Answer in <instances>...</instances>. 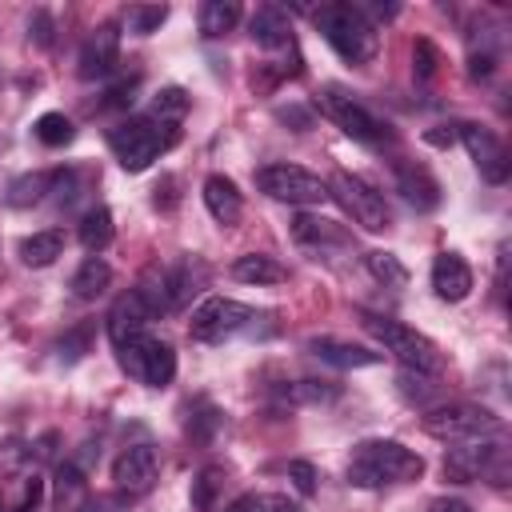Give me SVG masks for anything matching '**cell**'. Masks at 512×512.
Instances as JSON below:
<instances>
[{"mask_svg": "<svg viewBox=\"0 0 512 512\" xmlns=\"http://www.w3.org/2000/svg\"><path fill=\"white\" fill-rule=\"evenodd\" d=\"M420 472H424V460L400 440H360L348 460V484L356 488L404 484V480H416Z\"/></svg>", "mask_w": 512, "mask_h": 512, "instance_id": "6da1fadb", "label": "cell"}, {"mask_svg": "<svg viewBox=\"0 0 512 512\" xmlns=\"http://www.w3.org/2000/svg\"><path fill=\"white\" fill-rule=\"evenodd\" d=\"M320 36L336 48V56H344L348 64H368L380 48V36H376V20L364 16L360 4H320L312 12Z\"/></svg>", "mask_w": 512, "mask_h": 512, "instance_id": "7a4b0ae2", "label": "cell"}, {"mask_svg": "<svg viewBox=\"0 0 512 512\" xmlns=\"http://www.w3.org/2000/svg\"><path fill=\"white\" fill-rule=\"evenodd\" d=\"M172 144H176V124H164L156 116H136V120H124L108 132V148L124 172H144Z\"/></svg>", "mask_w": 512, "mask_h": 512, "instance_id": "3957f363", "label": "cell"}, {"mask_svg": "<svg viewBox=\"0 0 512 512\" xmlns=\"http://www.w3.org/2000/svg\"><path fill=\"white\" fill-rule=\"evenodd\" d=\"M364 328L384 344V352H392L408 372H420V376H436L440 368H444V356H440V348L424 336V332H416V328H408V324H400V320H388V316H364Z\"/></svg>", "mask_w": 512, "mask_h": 512, "instance_id": "277c9868", "label": "cell"}, {"mask_svg": "<svg viewBox=\"0 0 512 512\" xmlns=\"http://www.w3.org/2000/svg\"><path fill=\"white\" fill-rule=\"evenodd\" d=\"M320 112L344 132V136H352V140H360V144H372V148H380V144H388L392 140V128H388V120H380L368 104H360L352 92H344V88H324L320 92Z\"/></svg>", "mask_w": 512, "mask_h": 512, "instance_id": "5b68a950", "label": "cell"}, {"mask_svg": "<svg viewBox=\"0 0 512 512\" xmlns=\"http://www.w3.org/2000/svg\"><path fill=\"white\" fill-rule=\"evenodd\" d=\"M444 476L456 484L488 480L500 488V484H508V448L500 440H464L460 448H448Z\"/></svg>", "mask_w": 512, "mask_h": 512, "instance_id": "8992f818", "label": "cell"}, {"mask_svg": "<svg viewBox=\"0 0 512 512\" xmlns=\"http://www.w3.org/2000/svg\"><path fill=\"white\" fill-rule=\"evenodd\" d=\"M500 428H504V420L484 404H444V408H432L424 416V432L436 436V440H448V444L488 440Z\"/></svg>", "mask_w": 512, "mask_h": 512, "instance_id": "52a82bcc", "label": "cell"}, {"mask_svg": "<svg viewBox=\"0 0 512 512\" xmlns=\"http://www.w3.org/2000/svg\"><path fill=\"white\" fill-rule=\"evenodd\" d=\"M116 360H120V368H124L132 380H140L144 388H164V384H172V376H176V352H172L160 336H148V332H140V336L116 344Z\"/></svg>", "mask_w": 512, "mask_h": 512, "instance_id": "ba28073f", "label": "cell"}, {"mask_svg": "<svg viewBox=\"0 0 512 512\" xmlns=\"http://www.w3.org/2000/svg\"><path fill=\"white\" fill-rule=\"evenodd\" d=\"M252 320H256V308H248V304H240L232 296H208L204 304L192 308L188 336L200 340V344H220V340L244 332Z\"/></svg>", "mask_w": 512, "mask_h": 512, "instance_id": "9c48e42d", "label": "cell"}, {"mask_svg": "<svg viewBox=\"0 0 512 512\" xmlns=\"http://www.w3.org/2000/svg\"><path fill=\"white\" fill-rule=\"evenodd\" d=\"M256 188L280 204H324L328 200V184L300 168V164H264L256 168Z\"/></svg>", "mask_w": 512, "mask_h": 512, "instance_id": "30bf717a", "label": "cell"}, {"mask_svg": "<svg viewBox=\"0 0 512 512\" xmlns=\"http://www.w3.org/2000/svg\"><path fill=\"white\" fill-rule=\"evenodd\" d=\"M328 196H336V200L352 212V220H356L364 232H384V228H392V212H388L384 196H380L372 184H364L360 176H352V172H332V192H328Z\"/></svg>", "mask_w": 512, "mask_h": 512, "instance_id": "8fae6325", "label": "cell"}, {"mask_svg": "<svg viewBox=\"0 0 512 512\" xmlns=\"http://www.w3.org/2000/svg\"><path fill=\"white\" fill-rule=\"evenodd\" d=\"M456 128H460V140H464V148H468L476 172H480L488 184H504V180H508V168H512V160H508V152H504V140H500L492 128H484V124H456Z\"/></svg>", "mask_w": 512, "mask_h": 512, "instance_id": "7c38bea8", "label": "cell"}, {"mask_svg": "<svg viewBox=\"0 0 512 512\" xmlns=\"http://www.w3.org/2000/svg\"><path fill=\"white\" fill-rule=\"evenodd\" d=\"M116 52H120V32L116 24H100L88 32V40L80 44V80H104L116 68Z\"/></svg>", "mask_w": 512, "mask_h": 512, "instance_id": "4fadbf2b", "label": "cell"}, {"mask_svg": "<svg viewBox=\"0 0 512 512\" xmlns=\"http://www.w3.org/2000/svg\"><path fill=\"white\" fill-rule=\"evenodd\" d=\"M156 448L152 444H128L116 460H112V480L124 492H148L156 484Z\"/></svg>", "mask_w": 512, "mask_h": 512, "instance_id": "5bb4252c", "label": "cell"}, {"mask_svg": "<svg viewBox=\"0 0 512 512\" xmlns=\"http://www.w3.org/2000/svg\"><path fill=\"white\" fill-rule=\"evenodd\" d=\"M148 320H156L152 308L144 304V296H140L136 288H128V292L112 304V312H108V336H112V344H124V340L140 336V332L148 328Z\"/></svg>", "mask_w": 512, "mask_h": 512, "instance_id": "9a60e30c", "label": "cell"}, {"mask_svg": "<svg viewBox=\"0 0 512 512\" xmlns=\"http://www.w3.org/2000/svg\"><path fill=\"white\" fill-rule=\"evenodd\" d=\"M432 288H436L440 300L460 304V300L472 292V268H468L456 252H440V256L432 260Z\"/></svg>", "mask_w": 512, "mask_h": 512, "instance_id": "2e32d148", "label": "cell"}, {"mask_svg": "<svg viewBox=\"0 0 512 512\" xmlns=\"http://www.w3.org/2000/svg\"><path fill=\"white\" fill-rule=\"evenodd\" d=\"M204 204H208L212 220L224 224V228H232V224L244 216V196H240V188H236L224 172H212V176L204 180Z\"/></svg>", "mask_w": 512, "mask_h": 512, "instance_id": "e0dca14e", "label": "cell"}, {"mask_svg": "<svg viewBox=\"0 0 512 512\" xmlns=\"http://www.w3.org/2000/svg\"><path fill=\"white\" fill-rule=\"evenodd\" d=\"M248 32L260 48L276 52V48H292V24H288V12L276 8V4H260L248 20Z\"/></svg>", "mask_w": 512, "mask_h": 512, "instance_id": "ac0fdd59", "label": "cell"}, {"mask_svg": "<svg viewBox=\"0 0 512 512\" xmlns=\"http://www.w3.org/2000/svg\"><path fill=\"white\" fill-rule=\"evenodd\" d=\"M308 352L320 356L324 364H336V368H372V364L384 360V352H372V348H360V344H348V340H332V336L308 340Z\"/></svg>", "mask_w": 512, "mask_h": 512, "instance_id": "d6986e66", "label": "cell"}, {"mask_svg": "<svg viewBox=\"0 0 512 512\" xmlns=\"http://www.w3.org/2000/svg\"><path fill=\"white\" fill-rule=\"evenodd\" d=\"M396 188L404 192V200L416 208V212H432L440 204V184L432 180L428 168L420 164H396Z\"/></svg>", "mask_w": 512, "mask_h": 512, "instance_id": "ffe728a7", "label": "cell"}, {"mask_svg": "<svg viewBox=\"0 0 512 512\" xmlns=\"http://www.w3.org/2000/svg\"><path fill=\"white\" fill-rule=\"evenodd\" d=\"M292 236H296V244H304V248H344L348 244V232L336 224V220H324V216H308V212H300L296 220H292Z\"/></svg>", "mask_w": 512, "mask_h": 512, "instance_id": "44dd1931", "label": "cell"}, {"mask_svg": "<svg viewBox=\"0 0 512 512\" xmlns=\"http://www.w3.org/2000/svg\"><path fill=\"white\" fill-rule=\"evenodd\" d=\"M228 272H232V280H240V284H280V280L288 276L284 264H280L276 256H264V252L236 256Z\"/></svg>", "mask_w": 512, "mask_h": 512, "instance_id": "7402d4cb", "label": "cell"}, {"mask_svg": "<svg viewBox=\"0 0 512 512\" xmlns=\"http://www.w3.org/2000/svg\"><path fill=\"white\" fill-rule=\"evenodd\" d=\"M108 284H112V264L104 260V256H88L76 272H72V296L76 300H96V296H104L108 292Z\"/></svg>", "mask_w": 512, "mask_h": 512, "instance_id": "603a6c76", "label": "cell"}, {"mask_svg": "<svg viewBox=\"0 0 512 512\" xmlns=\"http://www.w3.org/2000/svg\"><path fill=\"white\" fill-rule=\"evenodd\" d=\"M20 260L28 264V268H48L60 252H64V232L60 228H44V232H32V236H24L20 240Z\"/></svg>", "mask_w": 512, "mask_h": 512, "instance_id": "cb8c5ba5", "label": "cell"}, {"mask_svg": "<svg viewBox=\"0 0 512 512\" xmlns=\"http://www.w3.org/2000/svg\"><path fill=\"white\" fill-rule=\"evenodd\" d=\"M112 212L104 208V204H92L84 216H80V244L92 252V256H100L108 244H112Z\"/></svg>", "mask_w": 512, "mask_h": 512, "instance_id": "d4e9b609", "label": "cell"}, {"mask_svg": "<svg viewBox=\"0 0 512 512\" xmlns=\"http://www.w3.org/2000/svg\"><path fill=\"white\" fill-rule=\"evenodd\" d=\"M56 184V172H28V176H16L4 192V200L12 208H28V204H40Z\"/></svg>", "mask_w": 512, "mask_h": 512, "instance_id": "484cf974", "label": "cell"}, {"mask_svg": "<svg viewBox=\"0 0 512 512\" xmlns=\"http://www.w3.org/2000/svg\"><path fill=\"white\" fill-rule=\"evenodd\" d=\"M236 20H240V4H236V0H204V4H200V32H204L208 40L232 32Z\"/></svg>", "mask_w": 512, "mask_h": 512, "instance_id": "4316f807", "label": "cell"}, {"mask_svg": "<svg viewBox=\"0 0 512 512\" xmlns=\"http://www.w3.org/2000/svg\"><path fill=\"white\" fill-rule=\"evenodd\" d=\"M84 496H88L84 472H80L76 464H60V468H56V492H52L56 508H60V512H72V508L84 504Z\"/></svg>", "mask_w": 512, "mask_h": 512, "instance_id": "83f0119b", "label": "cell"}, {"mask_svg": "<svg viewBox=\"0 0 512 512\" xmlns=\"http://www.w3.org/2000/svg\"><path fill=\"white\" fill-rule=\"evenodd\" d=\"M496 60H500V40L492 28H480V40H472V48H468V72L476 80H484V76H492Z\"/></svg>", "mask_w": 512, "mask_h": 512, "instance_id": "f1b7e54d", "label": "cell"}, {"mask_svg": "<svg viewBox=\"0 0 512 512\" xmlns=\"http://www.w3.org/2000/svg\"><path fill=\"white\" fill-rule=\"evenodd\" d=\"M364 268L372 272V280H380L384 288H404L408 284V268L400 264V256L392 252H364Z\"/></svg>", "mask_w": 512, "mask_h": 512, "instance_id": "f546056e", "label": "cell"}, {"mask_svg": "<svg viewBox=\"0 0 512 512\" xmlns=\"http://www.w3.org/2000/svg\"><path fill=\"white\" fill-rule=\"evenodd\" d=\"M32 132H36V140H40L44 148H64V144H72V136H76V128H72V120H68L64 112H44V116H36Z\"/></svg>", "mask_w": 512, "mask_h": 512, "instance_id": "4dcf8cb0", "label": "cell"}, {"mask_svg": "<svg viewBox=\"0 0 512 512\" xmlns=\"http://www.w3.org/2000/svg\"><path fill=\"white\" fill-rule=\"evenodd\" d=\"M224 512H300V504L288 500L284 492H244Z\"/></svg>", "mask_w": 512, "mask_h": 512, "instance_id": "1f68e13d", "label": "cell"}, {"mask_svg": "<svg viewBox=\"0 0 512 512\" xmlns=\"http://www.w3.org/2000/svg\"><path fill=\"white\" fill-rule=\"evenodd\" d=\"M164 20H168V8L164 4H128L124 8V28L132 36H152V32H160Z\"/></svg>", "mask_w": 512, "mask_h": 512, "instance_id": "d6a6232c", "label": "cell"}, {"mask_svg": "<svg viewBox=\"0 0 512 512\" xmlns=\"http://www.w3.org/2000/svg\"><path fill=\"white\" fill-rule=\"evenodd\" d=\"M220 488H224V468H216V464L200 468V476L192 480V508H196V512H212Z\"/></svg>", "mask_w": 512, "mask_h": 512, "instance_id": "836d02e7", "label": "cell"}, {"mask_svg": "<svg viewBox=\"0 0 512 512\" xmlns=\"http://www.w3.org/2000/svg\"><path fill=\"white\" fill-rule=\"evenodd\" d=\"M188 112V92L184 88H160L156 92V100H152V108H148V116H156V120H164V124H176L180 116Z\"/></svg>", "mask_w": 512, "mask_h": 512, "instance_id": "e575fe53", "label": "cell"}, {"mask_svg": "<svg viewBox=\"0 0 512 512\" xmlns=\"http://www.w3.org/2000/svg\"><path fill=\"white\" fill-rule=\"evenodd\" d=\"M284 400H292V404H324V400H336V388L328 380H296L292 388H284Z\"/></svg>", "mask_w": 512, "mask_h": 512, "instance_id": "d590c367", "label": "cell"}, {"mask_svg": "<svg viewBox=\"0 0 512 512\" xmlns=\"http://www.w3.org/2000/svg\"><path fill=\"white\" fill-rule=\"evenodd\" d=\"M436 64H440V52L432 48V40H416L412 44V72H416V80H432Z\"/></svg>", "mask_w": 512, "mask_h": 512, "instance_id": "8d00e7d4", "label": "cell"}, {"mask_svg": "<svg viewBox=\"0 0 512 512\" xmlns=\"http://www.w3.org/2000/svg\"><path fill=\"white\" fill-rule=\"evenodd\" d=\"M40 500H44V480H40V476H24V484H20V500L12 504V512H36Z\"/></svg>", "mask_w": 512, "mask_h": 512, "instance_id": "74e56055", "label": "cell"}, {"mask_svg": "<svg viewBox=\"0 0 512 512\" xmlns=\"http://www.w3.org/2000/svg\"><path fill=\"white\" fill-rule=\"evenodd\" d=\"M288 480L296 484L300 496H312V492H316V468H312L308 460H292V464H288Z\"/></svg>", "mask_w": 512, "mask_h": 512, "instance_id": "f35d334b", "label": "cell"}, {"mask_svg": "<svg viewBox=\"0 0 512 512\" xmlns=\"http://www.w3.org/2000/svg\"><path fill=\"white\" fill-rule=\"evenodd\" d=\"M28 28H32V36H36V44H40V48H48V44H52V24H48V12H36Z\"/></svg>", "mask_w": 512, "mask_h": 512, "instance_id": "ab89813d", "label": "cell"}, {"mask_svg": "<svg viewBox=\"0 0 512 512\" xmlns=\"http://www.w3.org/2000/svg\"><path fill=\"white\" fill-rule=\"evenodd\" d=\"M428 512H472V504L468 500H456V496H436L428 504Z\"/></svg>", "mask_w": 512, "mask_h": 512, "instance_id": "60d3db41", "label": "cell"}, {"mask_svg": "<svg viewBox=\"0 0 512 512\" xmlns=\"http://www.w3.org/2000/svg\"><path fill=\"white\" fill-rule=\"evenodd\" d=\"M88 512H124V504H120V500H112V496H104V500H96Z\"/></svg>", "mask_w": 512, "mask_h": 512, "instance_id": "b9f144b4", "label": "cell"}]
</instances>
